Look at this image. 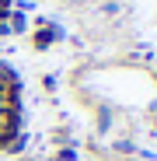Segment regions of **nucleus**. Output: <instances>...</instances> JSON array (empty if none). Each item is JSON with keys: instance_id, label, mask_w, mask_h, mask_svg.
Here are the masks:
<instances>
[{"instance_id": "f257e3e1", "label": "nucleus", "mask_w": 157, "mask_h": 161, "mask_svg": "<svg viewBox=\"0 0 157 161\" xmlns=\"http://www.w3.org/2000/svg\"><path fill=\"white\" fill-rule=\"evenodd\" d=\"M14 130H18V84L0 67V147L11 144Z\"/></svg>"}]
</instances>
